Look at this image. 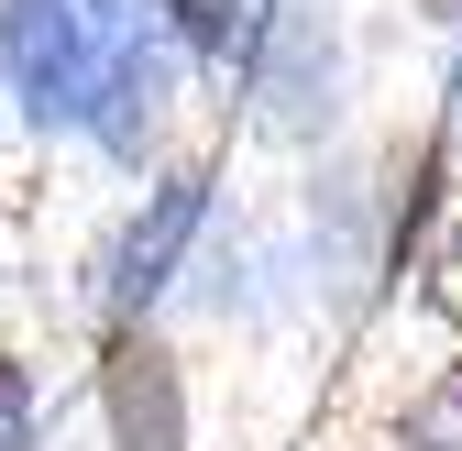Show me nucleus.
Masks as SVG:
<instances>
[{
  "label": "nucleus",
  "instance_id": "1",
  "mask_svg": "<svg viewBox=\"0 0 462 451\" xmlns=\"http://www.w3.org/2000/svg\"><path fill=\"white\" fill-rule=\"evenodd\" d=\"M0 55H12V88L44 122L99 110V44L78 23V0H0Z\"/></svg>",
  "mask_w": 462,
  "mask_h": 451
},
{
  "label": "nucleus",
  "instance_id": "2",
  "mask_svg": "<svg viewBox=\"0 0 462 451\" xmlns=\"http://www.w3.org/2000/svg\"><path fill=\"white\" fill-rule=\"evenodd\" d=\"M110 451H188V385H177V353L122 330L110 342Z\"/></svg>",
  "mask_w": 462,
  "mask_h": 451
},
{
  "label": "nucleus",
  "instance_id": "3",
  "mask_svg": "<svg viewBox=\"0 0 462 451\" xmlns=\"http://www.w3.org/2000/svg\"><path fill=\"white\" fill-rule=\"evenodd\" d=\"M199 209H209V177H165V188H154V220L122 243V308H143L165 275H177V253H188V232H199Z\"/></svg>",
  "mask_w": 462,
  "mask_h": 451
},
{
  "label": "nucleus",
  "instance_id": "4",
  "mask_svg": "<svg viewBox=\"0 0 462 451\" xmlns=\"http://www.w3.org/2000/svg\"><path fill=\"white\" fill-rule=\"evenodd\" d=\"M165 12H177V33L199 55H243L254 44V12H243V0H165Z\"/></svg>",
  "mask_w": 462,
  "mask_h": 451
},
{
  "label": "nucleus",
  "instance_id": "5",
  "mask_svg": "<svg viewBox=\"0 0 462 451\" xmlns=\"http://www.w3.org/2000/svg\"><path fill=\"white\" fill-rule=\"evenodd\" d=\"M33 440V385H23V364L0 353V451H23Z\"/></svg>",
  "mask_w": 462,
  "mask_h": 451
},
{
  "label": "nucleus",
  "instance_id": "6",
  "mask_svg": "<svg viewBox=\"0 0 462 451\" xmlns=\"http://www.w3.org/2000/svg\"><path fill=\"white\" fill-rule=\"evenodd\" d=\"M419 451H462V440H419Z\"/></svg>",
  "mask_w": 462,
  "mask_h": 451
}]
</instances>
